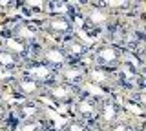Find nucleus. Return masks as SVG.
<instances>
[{"label":"nucleus","mask_w":146,"mask_h":131,"mask_svg":"<svg viewBox=\"0 0 146 131\" xmlns=\"http://www.w3.org/2000/svg\"><path fill=\"white\" fill-rule=\"evenodd\" d=\"M18 73L36 80V82H40L42 86H49V84H53V82L58 80L57 71H55L51 66H48L44 60H40V58L24 60L22 66H20V69H18Z\"/></svg>","instance_id":"obj_6"},{"label":"nucleus","mask_w":146,"mask_h":131,"mask_svg":"<svg viewBox=\"0 0 146 131\" xmlns=\"http://www.w3.org/2000/svg\"><path fill=\"white\" fill-rule=\"evenodd\" d=\"M11 111L17 115L18 120H27V118H36V117L46 115V107L40 104V98H20L13 102Z\"/></svg>","instance_id":"obj_10"},{"label":"nucleus","mask_w":146,"mask_h":131,"mask_svg":"<svg viewBox=\"0 0 146 131\" xmlns=\"http://www.w3.org/2000/svg\"><path fill=\"white\" fill-rule=\"evenodd\" d=\"M0 46L9 49L11 53H15L22 58V60H29V58H35V51L33 47L29 46V44L22 42V40H18L17 37H13V35H7V33H0Z\"/></svg>","instance_id":"obj_14"},{"label":"nucleus","mask_w":146,"mask_h":131,"mask_svg":"<svg viewBox=\"0 0 146 131\" xmlns=\"http://www.w3.org/2000/svg\"><path fill=\"white\" fill-rule=\"evenodd\" d=\"M58 44H60L62 49L66 51L70 64H79V62H82L84 57L88 55L90 49H91V44H88L86 40H82L77 33H71V35H68V37H64Z\"/></svg>","instance_id":"obj_9"},{"label":"nucleus","mask_w":146,"mask_h":131,"mask_svg":"<svg viewBox=\"0 0 146 131\" xmlns=\"http://www.w3.org/2000/svg\"><path fill=\"white\" fill-rule=\"evenodd\" d=\"M6 89L11 93V97L15 98V100H20V98H42L46 86H42L40 82H36V80L29 78V76H26V75L18 73L15 76V80H13Z\"/></svg>","instance_id":"obj_8"},{"label":"nucleus","mask_w":146,"mask_h":131,"mask_svg":"<svg viewBox=\"0 0 146 131\" xmlns=\"http://www.w3.org/2000/svg\"><path fill=\"white\" fill-rule=\"evenodd\" d=\"M95 4L102 6L113 15H122V13L133 11V0H93Z\"/></svg>","instance_id":"obj_15"},{"label":"nucleus","mask_w":146,"mask_h":131,"mask_svg":"<svg viewBox=\"0 0 146 131\" xmlns=\"http://www.w3.org/2000/svg\"><path fill=\"white\" fill-rule=\"evenodd\" d=\"M124 47L117 42H110V40H99L91 46L90 57H91V66H99L102 69L115 71L121 64Z\"/></svg>","instance_id":"obj_3"},{"label":"nucleus","mask_w":146,"mask_h":131,"mask_svg":"<svg viewBox=\"0 0 146 131\" xmlns=\"http://www.w3.org/2000/svg\"><path fill=\"white\" fill-rule=\"evenodd\" d=\"M36 58H40V60H44L48 66H51L57 73H58L60 67H64L66 64H70V62H68L66 51L62 49V46L58 42H46Z\"/></svg>","instance_id":"obj_11"},{"label":"nucleus","mask_w":146,"mask_h":131,"mask_svg":"<svg viewBox=\"0 0 146 131\" xmlns=\"http://www.w3.org/2000/svg\"><path fill=\"white\" fill-rule=\"evenodd\" d=\"M82 88H84V86H71V84H66V82L57 80V82L46 86L42 97L48 98V100L51 104H55V106L70 107L73 104V100H75V97L80 93Z\"/></svg>","instance_id":"obj_7"},{"label":"nucleus","mask_w":146,"mask_h":131,"mask_svg":"<svg viewBox=\"0 0 146 131\" xmlns=\"http://www.w3.org/2000/svg\"><path fill=\"white\" fill-rule=\"evenodd\" d=\"M99 102H100V95H93L88 89L82 88L80 93L75 97L73 104L70 106L71 117L84 120L88 124V129H102L97 120V113H99Z\"/></svg>","instance_id":"obj_2"},{"label":"nucleus","mask_w":146,"mask_h":131,"mask_svg":"<svg viewBox=\"0 0 146 131\" xmlns=\"http://www.w3.org/2000/svg\"><path fill=\"white\" fill-rule=\"evenodd\" d=\"M0 33L13 35V37H17L18 40L29 44L35 51V58L38 57L40 49H42V46L46 44V35L40 31V28L36 26V22L31 20V18H22V16H18L15 20L9 18V20L0 24Z\"/></svg>","instance_id":"obj_1"},{"label":"nucleus","mask_w":146,"mask_h":131,"mask_svg":"<svg viewBox=\"0 0 146 131\" xmlns=\"http://www.w3.org/2000/svg\"><path fill=\"white\" fill-rule=\"evenodd\" d=\"M18 75L17 69H9V67H0V84L4 88H7L9 84L15 80V76Z\"/></svg>","instance_id":"obj_17"},{"label":"nucleus","mask_w":146,"mask_h":131,"mask_svg":"<svg viewBox=\"0 0 146 131\" xmlns=\"http://www.w3.org/2000/svg\"><path fill=\"white\" fill-rule=\"evenodd\" d=\"M18 6V0H0V13H9Z\"/></svg>","instance_id":"obj_19"},{"label":"nucleus","mask_w":146,"mask_h":131,"mask_svg":"<svg viewBox=\"0 0 146 131\" xmlns=\"http://www.w3.org/2000/svg\"><path fill=\"white\" fill-rule=\"evenodd\" d=\"M44 15H66L71 20H80V9L71 6L68 0H44Z\"/></svg>","instance_id":"obj_13"},{"label":"nucleus","mask_w":146,"mask_h":131,"mask_svg":"<svg viewBox=\"0 0 146 131\" xmlns=\"http://www.w3.org/2000/svg\"><path fill=\"white\" fill-rule=\"evenodd\" d=\"M22 58L15 55V53H11L9 49L6 47H2L0 46V67H9V69H20V66H22Z\"/></svg>","instance_id":"obj_16"},{"label":"nucleus","mask_w":146,"mask_h":131,"mask_svg":"<svg viewBox=\"0 0 146 131\" xmlns=\"http://www.w3.org/2000/svg\"><path fill=\"white\" fill-rule=\"evenodd\" d=\"M86 69L88 66H84L82 62L79 64H66L64 67L58 69V80L71 86H84L86 84Z\"/></svg>","instance_id":"obj_12"},{"label":"nucleus","mask_w":146,"mask_h":131,"mask_svg":"<svg viewBox=\"0 0 146 131\" xmlns=\"http://www.w3.org/2000/svg\"><path fill=\"white\" fill-rule=\"evenodd\" d=\"M119 91L110 93V95H100V102H99V113H97V120L100 124V128L106 129V126H110L111 122H115L117 118H121L126 113L122 100L119 98Z\"/></svg>","instance_id":"obj_5"},{"label":"nucleus","mask_w":146,"mask_h":131,"mask_svg":"<svg viewBox=\"0 0 146 131\" xmlns=\"http://www.w3.org/2000/svg\"><path fill=\"white\" fill-rule=\"evenodd\" d=\"M36 22V26L46 37L53 38V42H60L64 37L75 33L77 24L66 15H40V18H31Z\"/></svg>","instance_id":"obj_4"},{"label":"nucleus","mask_w":146,"mask_h":131,"mask_svg":"<svg viewBox=\"0 0 146 131\" xmlns=\"http://www.w3.org/2000/svg\"><path fill=\"white\" fill-rule=\"evenodd\" d=\"M70 122H68L66 126H64V129L71 131V129H88V124H86L84 120L77 118V117H71V118H68Z\"/></svg>","instance_id":"obj_18"}]
</instances>
